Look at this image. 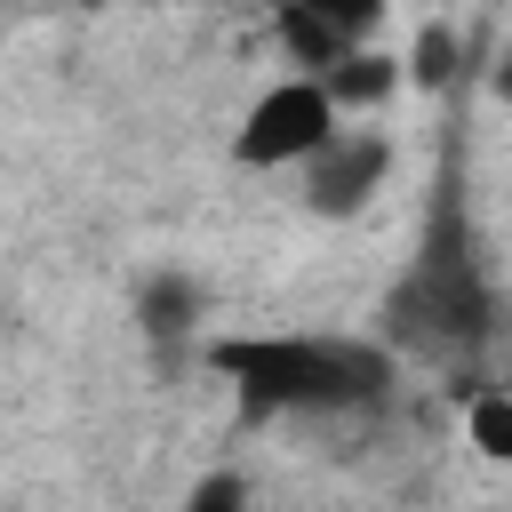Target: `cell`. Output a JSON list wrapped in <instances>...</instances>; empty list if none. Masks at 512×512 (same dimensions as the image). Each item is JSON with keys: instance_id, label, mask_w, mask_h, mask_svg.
<instances>
[{"instance_id": "6da1fadb", "label": "cell", "mask_w": 512, "mask_h": 512, "mask_svg": "<svg viewBox=\"0 0 512 512\" xmlns=\"http://www.w3.org/2000/svg\"><path fill=\"white\" fill-rule=\"evenodd\" d=\"M200 360L256 416H376L392 408L400 384V360L376 336H336V328H232L208 336Z\"/></svg>"}, {"instance_id": "7a4b0ae2", "label": "cell", "mask_w": 512, "mask_h": 512, "mask_svg": "<svg viewBox=\"0 0 512 512\" xmlns=\"http://www.w3.org/2000/svg\"><path fill=\"white\" fill-rule=\"evenodd\" d=\"M384 352L392 360H472L496 344V272L480 264L472 232L456 208L432 216L416 264L384 288Z\"/></svg>"}, {"instance_id": "3957f363", "label": "cell", "mask_w": 512, "mask_h": 512, "mask_svg": "<svg viewBox=\"0 0 512 512\" xmlns=\"http://www.w3.org/2000/svg\"><path fill=\"white\" fill-rule=\"evenodd\" d=\"M336 128H344V112L328 104V88L304 80V72H288V80H272V88L240 112V128H232V168H256V176L304 168Z\"/></svg>"}, {"instance_id": "277c9868", "label": "cell", "mask_w": 512, "mask_h": 512, "mask_svg": "<svg viewBox=\"0 0 512 512\" xmlns=\"http://www.w3.org/2000/svg\"><path fill=\"white\" fill-rule=\"evenodd\" d=\"M392 136L384 128H336L304 168H296V192H304V216L320 224H352L384 184H392Z\"/></svg>"}, {"instance_id": "5b68a950", "label": "cell", "mask_w": 512, "mask_h": 512, "mask_svg": "<svg viewBox=\"0 0 512 512\" xmlns=\"http://www.w3.org/2000/svg\"><path fill=\"white\" fill-rule=\"evenodd\" d=\"M136 328L160 360L176 352H200V328H208V288L192 272H144L136 280Z\"/></svg>"}, {"instance_id": "8992f818", "label": "cell", "mask_w": 512, "mask_h": 512, "mask_svg": "<svg viewBox=\"0 0 512 512\" xmlns=\"http://www.w3.org/2000/svg\"><path fill=\"white\" fill-rule=\"evenodd\" d=\"M320 88H328V104H336V112H384L408 80H400V56H392V48L360 40V48H344V56L320 72Z\"/></svg>"}, {"instance_id": "52a82bcc", "label": "cell", "mask_w": 512, "mask_h": 512, "mask_svg": "<svg viewBox=\"0 0 512 512\" xmlns=\"http://www.w3.org/2000/svg\"><path fill=\"white\" fill-rule=\"evenodd\" d=\"M272 40H280V56H288V72H304V80H320L344 48H360V40H344V32H328L312 8H296V0H272Z\"/></svg>"}, {"instance_id": "ba28073f", "label": "cell", "mask_w": 512, "mask_h": 512, "mask_svg": "<svg viewBox=\"0 0 512 512\" xmlns=\"http://www.w3.org/2000/svg\"><path fill=\"white\" fill-rule=\"evenodd\" d=\"M464 72V40H456V24H424L416 40H408V56H400V80L408 88H448Z\"/></svg>"}, {"instance_id": "9c48e42d", "label": "cell", "mask_w": 512, "mask_h": 512, "mask_svg": "<svg viewBox=\"0 0 512 512\" xmlns=\"http://www.w3.org/2000/svg\"><path fill=\"white\" fill-rule=\"evenodd\" d=\"M464 432H472V448L488 456V464H504L512 456V392H472V408H464Z\"/></svg>"}, {"instance_id": "30bf717a", "label": "cell", "mask_w": 512, "mask_h": 512, "mask_svg": "<svg viewBox=\"0 0 512 512\" xmlns=\"http://www.w3.org/2000/svg\"><path fill=\"white\" fill-rule=\"evenodd\" d=\"M296 8H312L328 32H344V40H376L384 32V16H392V0H296Z\"/></svg>"}, {"instance_id": "8fae6325", "label": "cell", "mask_w": 512, "mask_h": 512, "mask_svg": "<svg viewBox=\"0 0 512 512\" xmlns=\"http://www.w3.org/2000/svg\"><path fill=\"white\" fill-rule=\"evenodd\" d=\"M176 512H248V480H240L232 464H224V472H200Z\"/></svg>"}]
</instances>
